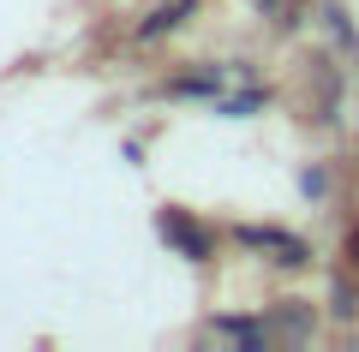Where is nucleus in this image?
<instances>
[{
    "instance_id": "obj_1",
    "label": "nucleus",
    "mask_w": 359,
    "mask_h": 352,
    "mask_svg": "<svg viewBox=\"0 0 359 352\" xmlns=\"http://www.w3.org/2000/svg\"><path fill=\"white\" fill-rule=\"evenodd\" d=\"M156 233H162L168 245H174L186 263H210V251H216V233H210L204 221H198L192 209H180V203H168V209H156Z\"/></svg>"
},
{
    "instance_id": "obj_2",
    "label": "nucleus",
    "mask_w": 359,
    "mask_h": 352,
    "mask_svg": "<svg viewBox=\"0 0 359 352\" xmlns=\"http://www.w3.org/2000/svg\"><path fill=\"white\" fill-rule=\"evenodd\" d=\"M233 239H240V245H252V251H282L276 263H287V269L311 263V257H306V245H299L294 233H282V227H233Z\"/></svg>"
},
{
    "instance_id": "obj_3",
    "label": "nucleus",
    "mask_w": 359,
    "mask_h": 352,
    "mask_svg": "<svg viewBox=\"0 0 359 352\" xmlns=\"http://www.w3.org/2000/svg\"><path fill=\"white\" fill-rule=\"evenodd\" d=\"M186 13H198V0H162V6H150V18L138 24V42H156V36H168V30H180Z\"/></svg>"
},
{
    "instance_id": "obj_4",
    "label": "nucleus",
    "mask_w": 359,
    "mask_h": 352,
    "mask_svg": "<svg viewBox=\"0 0 359 352\" xmlns=\"http://www.w3.org/2000/svg\"><path fill=\"white\" fill-rule=\"evenodd\" d=\"M323 24H330L335 36H341V48H347V54L359 60V30H353V18L341 13V0H323Z\"/></svg>"
},
{
    "instance_id": "obj_5",
    "label": "nucleus",
    "mask_w": 359,
    "mask_h": 352,
    "mask_svg": "<svg viewBox=\"0 0 359 352\" xmlns=\"http://www.w3.org/2000/svg\"><path fill=\"white\" fill-rule=\"evenodd\" d=\"M216 335L240 340V346H269V328H264V323H240V316H222V323H216Z\"/></svg>"
},
{
    "instance_id": "obj_6",
    "label": "nucleus",
    "mask_w": 359,
    "mask_h": 352,
    "mask_svg": "<svg viewBox=\"0 0 359 352\" xmlns=\"http://www.w3.org/2000/svg\"><path fill=\"white\" fill-rule=\"evenodd\" d=\"M335 316H359V293H353V269L335 275Z\"/></svg>"
},
{
    "instance_id": "obj_7",
    "label": "nucleus",
    "mask_w": 359,
    "mask_h": 352,
    "mask_svg": "<svg viewBox=\"0 0 359 352\" xmlns=\"http://www.w3.org/2000/svg\"><path fill=\"white\" fill-rule=\"evenodd\" d=\"M299 185H306L311 197H323V167H306V179H299Z\"/></svg>"
},
{
    "instance_id": "obj_8",
    "label": "nucleus",
    "mask_w": 359,
    "mask_h": 352,
    "mask_svg": "<svg viewBox=\"0 0 359 352\" xmlns=\"http://www.w3.org/2000/svg\"><path fill=\"white\" fill-rule=\"evenodd\" d=\"M347 269H353V275H359V227H353V233H347Z\"/></svg>"
},
{
    "instance_id": "obj_9",
    "label": "nucleus",
    "mask_w": 359,
    "mask_h": 352,
    "mask_svg": "<svg viewBox=\"0 0 359 352\" xmlns=\"http://www.w3.org/2000/svg\"><path fill=\"white\" fill-rule=\"evenodd\" d=\"M257 6H264V13H282V6H287V0H257Z\"/></svg>"
}]
</instances>
